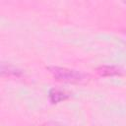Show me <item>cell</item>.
Masks as SVG:
<instances>
[{
    "label": "cell",
    "mask_w": 126,
    "mask_h": 126,
    "mask_svg": "<svg viewBox=\"0 0 126 126\" xmlns=\"http://www.w3.org/2000/svg\"><path fill=\"white\" fill-rule=\"evenodd\" d=\"M49 72L52 74V76L61 82H66V83H80L85 79V76L72 69L64 68V67H57V66H51L48 67Z\"/></svg>",
    "instance_id": "1"
},
{
    "label": "cell",
    "mask_w": 126,
    "mask_h": 126,
    "mask_svg": "<svg viewBox=\"0 0 126 126\" xmlns=\"http://www.w3.org/2000/svg\"><path fill=\"white\" fill-rule=\"evenodd\" d=\"M69 97V94L66 93L65 91L59 90V89H52L49 92V98L51 102L57 103L60 101H63Z\"/></svg>",
    "instance_id": "2"
},
{
    "label": "cell",
    "mask_w": 126,
    "mask_h": 126,
    "mask_svg": "<svg viewBox=\"0 0 126 126\" xmlns=\"http://www.w3.org/2000/svg\"><path fill=\"white\" fill-rule=\"evenodd\" d=\"M97 72L101 76H115L120 74V70L114 66H102L97 69Z\"/></svg>",
    "instance_id": "3"
},
{
    "label": "cell",
    "mask_w": 126,
    "mask_h": 126,
    "mask_svg": "<svg viewBox=\"0 0 126 126\" xmlns=\"http://www.w3.org/2000/svg\"><path fill=\"white\" fill-rule=\"evenodd\" d=\"M40 126H58L56 124H50V123H47V124H43V125H40Z\"/></svg>",
    "instance_id": "4"
}]
</instances>
